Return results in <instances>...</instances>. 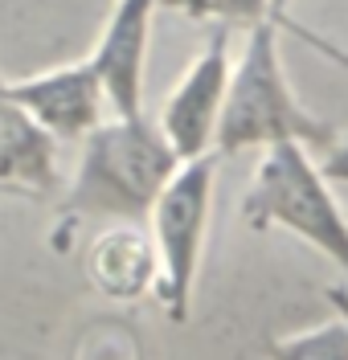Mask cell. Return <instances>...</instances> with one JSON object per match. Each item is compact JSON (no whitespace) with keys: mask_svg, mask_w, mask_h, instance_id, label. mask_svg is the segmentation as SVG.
<instances>
[{"mask_svg":"<svg viewBox=\"0 0 348 360\" xmlns=\"http://www.w3.org/2000/svg\"><path fill=\"white\" fill-rule=\"evenodd\" d=\"M287 4H291V0H275V8H278V17H283V13H287Z\"/></svg>","mask_w":348,"mask_h":360,"instance_id":"13","label":"cell"},{"mask_svg":"<svg viewBox=\"0 0 348 360\" xmlns=\"http://www.w3.org/2000/svg\"><path fill=\"white\" fill-rule=\"evenodd\" d=\"M230 37H233L230 25H217L205 49L188 62L181 82L168 90V98L160 107V127L181 160L217 152V127H221L230 70H233Z\"/></svg>","mask_w":348,"mask_h":360,"instance_id":"5","label":"cell"},{"mask_svg":"<svg viewBox=\"0 0 348 360\" xmlns=\"http://www.w3.org/2000/svg\"><path fill=\"white\" fill-rule=\"evenodd\" d=\"M217 160L221 152L181 160V168L168 176L160 197L152 205V242L160 258L156 274V299L172 323L188 319L197 270H201V250H205L209 209H213V184H217Z\"/></svg>","mask_w":348,"mask_h":360,"instance_id":"4","label":"cell"},{"mask_svg":"<svg viewBox=\"0 0 348 360\" xmlns=\"http://www.w3.org/2000/svg\"><path fill=\"white\" fill-rule=\"evenodd\" d=\"M278 29H283V21H275V17L246 29V49L230 70L226 111H221V127H217L221 160L250 152V148H271L283 139H303L311 148H324L336 135L328 123H320L311 111L299 107L295 90L287 82V70H283Z\"/></svg>","mask_w":348,"mask_h":360,"instance_id":"2","label":"cell"},{"mask_svg":"<svg viewBox=\"0 0 348 360\" xmlns=\"http://www.w3.org/2000/svg\"><path fill=\"white\" fill-rule=\"evenodd\" d=\"M242 217L250 229L295 233L348 274V213L336 201L320 160H311V143L283 139L262 148L242 197Z\"/></svg>","mask_w":348,"mask_h":360,"instance_id":"3","label":"cell"},{"mask_svg":"<svg viewBox=\"0 0 348 360\" xmlns=\"http://www.w3.org/2000/svg\"><path fill=\"white\" fill-rule=\"evenodd\" d=\"M160 8L181 13L188 21H217V25H230V29H250V25L266 21V17L283 21L275 0H160Z\"/></svg>","mask_w":348,"mask_h":360,"instance_id":"10","label":"cell"},{"mask_svg":"<svg viewBox=\"0 0 348 360\" xmlns=\"http://www.w3.org/2000/svg\"><path fill=\"white\" fill-rule=\"evenodd\" d=\"M320 152H324V160H320L324 176L332 184H348V131H336Z\"/></svg>","mask_w":348,"mask_h":360,"instance_id":"12","label":"cell"},{"mask_svg":"<svg viewBox=\"0 0 348 360\" xmlns=\"http://www.w3.org/2000/svg\"><path fill=\"white\" fill-rule=\"evenodd\" d=\"M4 82L13 90V98H21L37 115V123L49 127L58 139H82L103 123V111L111 107L94 58L66 62V66L41 70L29 78H4Z\"/></svg>","mask_w":348,"mask_h":360,"instance_id":"6","label":"cell"},{"mask_svg":"<svg viewBox=\"0 0 348 360\" xmlns=\"http://www.w3.org/2000/svg\"><path fill=\"white\" fill-rule=\"evenodd\" d=\"M58 184V135L13 98L0 78V197H49Z\"/></svg>","mask_w":348,"mask_h":360,"instance_id":"8","label":"cell"},{"mask_svg":"<svg viewBox=\"0 0 348 360\" xmlns=\"http://www.w3.org/2000/svg\"><path fill=\"white\" fill-rule=\"evenodd\" d=\"M176 168L181 156L168 143L160 119H148L143 111H111V119L82 135V156L62 197V217L143 221Z\"/></svg>","mask_w":348,"mask_h":360,"instance_id":"1","label":"cell"},{"mask_svg":"<svg viewBox=\"0 0 348 360\" xmlns=\"http://www.w3.org/2000/svg\"><path fill=\"white\" fill-rule=\"evenodd\" d=\"M86 270H91V283L98 295H107L115 303H131L148 287H156V274H160L156 242H148L136 229V221L115 225L91 246Z\"/></svg>","mask_w":348,"mask_h":360,"instance_id":"9","label":"cell"},{"mask_svg":"<svg viewBox=\"0 0 348 360\" xmlns=\"http://www.w3.org/2000/svg\"><path fill=\"white\" fill-rule=\"evenodd\" d=\"M160 0H115L111 17L103 25L91 58L111 98V111L136 115L143 111V66L152 45V17Z\"/></svg>","mask_w":348,"mask_h":360,"instance_id":"7","label":"cell"},{"mask_svg":"<svg viewBox=\"0 0 348 360\" xmlns=\"http://www.w3.org/2000/svg\"><path fill=\"white\" fill-rule=\"evenodd\" d=\"M271 352L275 356H291V360H348V315L336 311L320 328L275 340Z\"/></svg>","mask_w":348,"mask_h":360,"instance_id":"11","label":"cell"}]
</instances>
